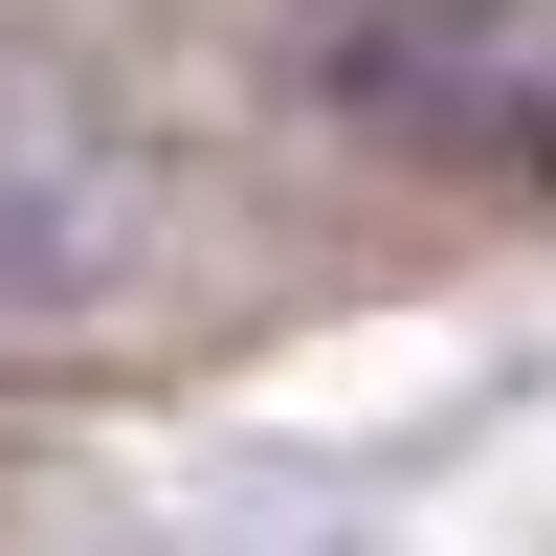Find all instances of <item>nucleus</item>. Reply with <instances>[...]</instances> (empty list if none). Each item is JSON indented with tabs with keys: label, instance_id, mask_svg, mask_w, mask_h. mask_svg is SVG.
Here are the masks:
<instances>
[{
	"label": "nucleus",
	"instance_id": "f257e3e1",
	"mask_svg": "<svg viewBox=\"0 0 556 556\" xmlns=\"http://www.w3.org/2000/svg\"><path fill=\"white\" fill-rule=\"evenodd\" d=\"M89 245H112V178H89L67 134H45V112H0V312L89 290Z\"/></svg>",
	"mask_w": 556,
	"mask_h": 556
}]
</instances>
